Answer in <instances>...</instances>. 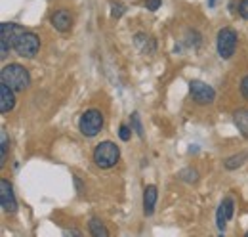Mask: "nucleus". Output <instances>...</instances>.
Instances as JSON below:
<instances>
[{"label":"nucleus","mask_w":248,"mask_h":237,"mask_svg":"<svg viewBox=\"0 0 248 237\" xmlns=\"http://www.w3.org/2000/svg\"><path fill=\"white\" fill-rule=\"evenodd\" d=\"M134 44L140 48V52H143V54H147V56L155 54V50H156L155 38L149 36L147 33H136V34H134Z\"/></svg>","instance_id":"11"},{"label":"nucleus","mask_w":248,"mask_h":237,"mask_svg":"<svg viewBox=\"0 0 248 237\" xmlns=\"http://www.w3.org/2000/svg\"><path fill=\"white\" fill-rule=\"evenodd\" d=\"M8 148H10V144H8V134H6V130L2 128V132H0V149H2L0 167H4V163H6V157H8Z\"/></svg>","instance_id":"17"},{"label":"nucleus","mask_w":248,"mask_h":237,"mask_svg":"<svg viewBox=\"0 0 248 237\" xmlns=\"http://www.w3.org/2000/svg\"><path fill=\"white\" fill-rule=\"evenodd\" d=\"M78 128H80L82 136H86V138L97 136L101 132V128H103V115H101V111H97V109L84 111L80 120H78Z\"/></svg>","instance_id":"4"},{"label":"nucleus","mask_w":248,"mask_h":237,"mask_svg":"<svg viewBox=\"0 0 248 237\" xmlns=\"http://www.w3.org/2000/svg\"><path fill=\"white\" fill-rule=\"evenodd\" d=\"M88 228H90V234H92L93 237H107L109 236V230L103 226V222H101L99 218H90Z\"/></svg>","instance_id":"16"},{"label":"nucleus","mask_w":248,"mask_h":237,"mask_svg":"<svg viewBox=\"0 0 248 237\" xmlns=\"http://www.w3.org/2000/svg\"><path fill=\"white\" fill-rule=\"evenodd\" d=\"M124 14V6H121V4H111V17H121Z\"/></svg>","instance_id":"22"},{"label":"nucleus","mask_w":248,"mask_h":237,"mask_svg":"<svg viewBox=\"0 0 248 237\" xmlns=\"http://www.w3.org/2000/svg\"><path fill=\"white\" fill-rule=\"evenodd\" d=\"M160 4H162V0H145V8L149 12H156L160 8Z\"/></svg>","instance_id":"23"},{"label":"nucleus","mask_w":248,"mask_h":237,"mask_svg":"<svg viewBox=\"0 0 248 237\" xmlns=\"http://www.w3.org/2000/svg\"><path fill=\"white\" fill-rule=\"evenodd\" d=\"M14 50H16V54L21 56V58H34V56L38 54V50H40V38H38L34 33H31V31H23V33L16 38Z\"/></svg>","instance_id":"3"},{"label":"nucleus","mask_w":248,"mask_h":237,"mask_svg":"<svg viewBox=\"0 0 248 237\" xmlns=\"http://www.w3.org/2000/svg\"><path fill=\"white\" fill-rule=\"evenodd\" d=\"M247 237H248V232H247Z\"/></svg>","instance_id":"29"},{"label":"nucleus","mask_w":248,"mask_h":237,"mask_svg":"<svg viewBox=\"0 0 248 237\" xmlns=\"http://www.w3.org/2000/svg\"><path fill=\"white\" fill-rule=\"evenodd\" d=\"M239 16L243 19H248V0H241V4H239Z\"/></svg>","instance_id":"24"},{"label":"nucleus","mask_w":248,"mask_h":237,"mask_svg":"<svg viewBox=\"0 0 248 237\" xmlns=\"http://www.w3.org/2000/svg\"><path fill=\"white\" fill-rule=\"evenodd\" d=\"M241 94L248 100V75L241 81Z\"/></svg>","instance_id":"25"},{"label":"nucleus","mask_w":248,"mask_h":237,"mask_svg":"<svg viewBox=\"0 0 248 237\" xmlns=\"http://www.w3.org/2000/svg\"><path fill=\"white\" fill-rule=\"evenodd\" d=\"M0 83L8 85L10 88L16 90V92H23V90L29 88V85H31V75H29V71L23 65L10 63V65L2 67V71H0Z\"/></svg>","instance_id":"1"},{"label":"nucleus","mask_w":248,"mask_h":237,"mask_svg":"<svg viewBox=\"0 0 248 237\" xmlns=\"http://www.w3.org/2000/svg\"><path fill=\"white\" fill-rule=\"evenodd\" d=\"M189 94L193 98V102H197L199 105H208L216 100V90L208 86L202 81H191L189 83Z\"/></svg>","instance_id":"7"},{"label":"nucleus","mask_w":248,"mask_h":237,"mask_svg":"<svg viewBox=\"0 0 248 237\" xmlns=\"http://www.w3.org/2000/svg\"><path fill=\"white\" fill-rule=\"evenodd\" d=\"M52 27L60 33H67V31L73 27V16L69 10H58L54 16H52Z\"/></svg>","instance_id":"10"},{"label":"nucleus","mask_w":248,"mask_h":237,"mask_svg":"<svg viewBox=\"0 0 248 237\" xmlns=\"http://www.w3.org/2000/svg\"><path fill=\"white\" fill-rule=\"evenodd\" d=\"M16 90H12L8 85H0V111L2 113H10L16 107Z\"/></svg>","instance_id":"12"},{"label":"nucleus","mask_w":248,"mask_h":237,"mask_svg":"<svg viewBox=\"0 0 248 237\" xmlns=\"http://www.w3.org/2000/svg\"><path fill=\"white\" fill-rule=\"evenodd\" d=\"M75 184H77V189H78V193H82V184H80V178L75 176Z\"/></svg>","instance_id":"27"},{"label":"nucleus","mask_w":248,"mask_h":237,"mask_svg":"<svg viewBox=\"0 0 248 237\" xmlns=\"http://www.w3.org/2000/svg\"><path fill=\"white\" fill-rule=\"evenodd\" d=\"M239 4H241L239 0H231V2H229V10H231V14H239V10H237Z\"/></svg>","instance_id":"26"},{"label":"nucleus","mask_w":248,"mask_h":237,"mask_svg":"<svg viewBox=\"0 0 248 237\" xmlns=\"http://www.w3.org/2000/svg\"><path fill=\"white\" fill-rule=\"evenodd\" d=\"M237 40H239V36H237V33L233 29L225 27V29L219 31V33H217V40H216L219 58L221 59L231 58V56L235 54V50H237Z\"/></svg>","instance_id":"6"},{"label":"nucleus","mask_w":248,"mask_h":237,"mask_svg":"<svg viewBox=\"0 0 248 237\" xmlns=\"http://www.w3.org/2000/svg\"><path fill=\"white\" fill-rule=\"evenodd\" d=\"M187 36H189V38H193V40H189V44H191V46H195V48H199V46H201V34H199L197 31H187Z\"/></svg>","instance_id":"20"},{"label":"nucleus","mask_w":248,"mask_h":237,"mask_svg":"<svg viewBox=\"0 0 248 237\" xmlns=\"http://www.w3.org/2000/svg\"><path fill=\"white\" fill-rule=\"evenodd\" d=\"M178 178L184 180V182H189V184H195V182L199 180V172L193 170V169H184V170L178 174Z\"/></svg>","instance_id":"18"},{"label":"nucleus","mask_w":248,"mask_h":237,"mask_svg":"<svg viewBox=\"0 0 248 237\" xmlns=\"http://www.w3.org/2000/svg\"><path fill=\"white\" fill-rule=\"evenodd\" d=\"M23 27H19L17 23H2L0 25V58L6 59L8 58V54H10V50L14 48V42H16V38L23 33Z\"/></svg>","instance_id":"5"},{"label":"nucleus","mask_w":248,"mask_h":237,"mask_svg":"<svg viewBox=\"0 0 248 237\" xmlns=\"http://www.w3.org/2000/svg\"><path fill=\"white\" fill-rule=\"evenodd\" d=\"M119 138H121L123 142H128V140L132 138V130H130L126 124H121V128H119Z\"/></svg>","instance_id":"21"},{"label":"nucleus","mask_w":248,"mask_h":237,"mask_svg":"<svg viewBox=\"0 0 248 237\" xmlns=\"http://www.w3.org/2000/svg\"><path fill=\"white\" fill-rule=\"evenodd\" d=\"M233 212H235V201H233L231 197H225V199L219 203L217 212H216V226L221 234H223V230H225V224L233 218Z\"/></svg>","instance_id":"9"},{"label":"nucleus","mask_w":248,"mask_h":237,"mask_svg":"<svg viewBox=\"0 0 248 237\" xmlns=\"http://www.w3.org/2000/svg\"><path fill=\"white\" fill-rule=\"evenodd\" d=\"M248 159V153H239V155H233V157H227L225 161H223V167L227 169V170H235V169H239V167H243V163Z\"/></svg>","instance_id":"15"},{"label":"nucleus","mask_w":248,"mask_h":237,"mask_svg":"<svg viewBox=\"0 0 248 237\" xmlns=\"http://www.w3.org/2000/svg\"><path fill=\"white\" fill-rule=\"evenodd\" d=\"M121 159V149L113 142H101L93 149V163L99 169H113Z\"/></svg>","instance_id":"2"},{"label":"nucleus","mask_w":248,"mask_h":237,"mask_svg":"<svg viewBox=\"0 0 248 237\" xmlns=\"http://www.w3.org/2000/svg\"><path fill=\"white\" fill-rule=\"evenodd\" d=\"M130 120H132V130H134L140 138H143V124H141V120H140V115H138V113H132V115H130Z\"/></svg>","instance_id":"19"},{"label":"nucleus","mask_w":248,"mask_h":237,"mask_svg":"<svg viewBox=\"0 0 248 237\" xmlns=\"http://www.w3.org/2000/svg\"><path fill=\"white\" fill-rule=\"evenodd\" d=\"M156 197H158L156 186H153V184L151 186H145V189H143V212H145V216H153Z\"/></svg>","instance_id":"13"},{"label":"nucleus","mask_w":248,"mask_h":237,"mask_svg":"<svg viewBox=\"0 0 248 237\" xmlns=\"http://www.w3.org/2000/svg\"><path fill=\"white\" fill-rule=\"evenodd\" d=\"M0 205H2V210L8 214H14L17 210V199L14 195V186L6 178L0 180Z\"/></svg>","instance_id":"8"},{"label":"nucleus","mask_w":248,"mask_h":237,"mask_svg":"<svg viewBox=\"0 0 248 237\" xmlns=\"http://www.w3.org/2000/svg\"><path fill=\"white\" fill-rule=\"evenodd\" d=\"M65 234H67V236H80V232H77V230H67Z\"/></svg>","instance_id":"28"},{"label":"nucleus","mask_w":248,"mask_h":237,"mask_svg":"<svg viewBox=\"0 0 248 237\" xmlns=\"http://www.w3.org/2000/svg\"><path fill=\"white\" fill-rule=\"evenodd\" d=\"M233 122L239 128V132L243 134V138L248 140V109H239L233 113Z\"/></svg>","instance_id":"14"}]
</instances>
